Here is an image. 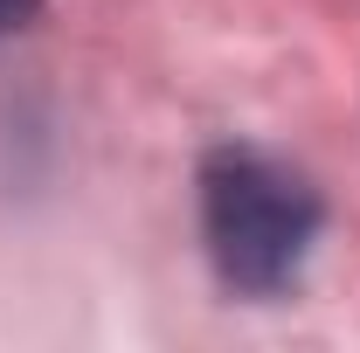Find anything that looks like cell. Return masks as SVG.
Returning a JSON list of instances; mask_svg holds the SVG:
<instances>
[{
	"mask_svg": "<svg viewBox=\"0 0 360 353\" xmlns=\"http://www.w3.org/2000/svg\"><path fill=\"white\" fill-rule=\"evenodd\" d=\"M201 236L229 291L270 298L298 284L319 243V194L257 146H222L201 167Z\"/></svg>",
	"mask_w": 360,
	"mask_h": 353,
	"instance_id": "cell-1",
	"label": "cell"
},
{
	"mask_svg": "<svg viewBox=\"0 0 360 353\" xmlns=\"http://www.w3.org/2000/svg\"><path fill=\"white\" fill-rule=\"evenodd\" d=\"M35 7H42V0H0V35L28 28V21H35Z\"/></svg>",
	"mask_w": 360,
	"mask_h": 353,
	"instance_id": "cell-2",
	"label": "cell"
}]
</instances>
